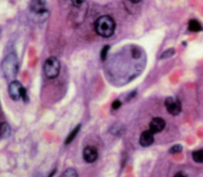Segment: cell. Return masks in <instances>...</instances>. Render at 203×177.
Segmentation results:
<instances>
[{"label":"cell","instance_id":"1","mask_svg":"<svg viewBox=\"0 0 203 177\" xmlns=\"http://www.w3.org/2000/svg\"><path fill=\"white\" fill-rule=\"evenodd\" d=\"M95 29L96 33L102 38H110L114 34L116 29V24L112 17L102 15L95 22Z\"/></svg>","mask_w":203,"mask_h":177},{"label":"cell","instance_id":"2","mask_svg":"<svg viewBox=\"0 0 203 177\" xmlns=\"http://www.w3.org/2000/svg\"><path fill=\"white\" fill-rule=\"evenodd\" d=\"M2 73L7 80H11L17 76L19 68V61L15 53H10L3 59L2 62Z\"/></svg>","mask_w":203,"mask_h":177},{"label":"cell","instance_id":"3","mask_svg":"<svg viewBox=\"0 0 203 177\" xmlns=\"http://www.w3.org/2000/svg\"><path fill=\"white\" fill-rule=\"evenodd\" d=\"M44 72L48 79H55L59 76L60 72V63L58 59L54 57H50L45 61Z\"/></svg>","mask_w":203,"mask_h":177},{"label":"cell","instance_id":"4","mask_svg":"<svg viewBox=\"0 0 203 177\" xmlns=\"http://www.w3.org/2000/svg\"><path fill=\"white\" fill-rule=\"evenodd\" d=\"M164 105L167 112L173 116L179 115L182 110V105L179 99H175L172 97H167L164 102Z\"/></svg>","mask_w":203,"mask_h":177},{"label":"cell","instance_id":"5","mask_svg":"<svg viewBox=\"0 0 203 177\" xmlns=\"http://www.w3.org/2000/svg\"><path fill=\"white\" fill-rule=\"evenodd\" d=\"M24 89L25 88H23L19 81H11L8 88L9 95L14 101H18L20 99H22V94Z\"/></svg>","mask_w":203,"mask_h":177},{"label":"cell","instance_id":"6","mask_svg":"<svg viewBox=\"0 0 203 177\" xmlns=\"http://www.w3.org/2000/svg\"><path fill=\"white\" fill-rule=\"evenodd\" d=\"M46 0H31L29 3V9L31 12L37 15H43L47 13Z\"/></svg>","mask_w":203,"mask_h":177},{"label":"cell","instance_id":"7","mask_svg":"<svg viewBox=\"0 0 203 177\" xmlns=\"http://www.w3.org/2000/svg\"><path fill=\"white\" fill-rule=\"evenodd\" d=\"M83 157L87 163H94V162L96 161L98 157V150L95 147L88 145V146L85 147L84 149H83Z\"/></svg>","mask_w":203,"mask_h":177},{"label":"cell","instance_id":"8","mask_svg":"<svg viewBox=\"0 0 203 177\" xmlns=\"http://www.w3.org/2000/svg\"><path fill=\"white\" fill-rule=\"evenodd\" d=\"M165 126L166 122L164 119L160 117H156L151 119V121L150 122L149 130H151L153 134H157V133L161 132L165 128Z\"/></svg>","mask_w":203,"mask_h":177},{"label":"cell","instance_id":"9","mask_svg":"<svg viewBox=\"0 0 203 177\" xmlns=\"http://www.w3.org/2000/svg\"><path fill=\"white\" fill-rule=\"evenodd\" d=\"M140 144L141 146L148 147L154 142V134L151 130H145L140 137Z\"/></svg>","mask_w":203,"mask_h":177},{"label":"cell","instance_id":"10","mask_svg":"<svg viewBox=\"0 0 203 177\" xmlns=\"http://www.w3.org/2000/svg\"><path fill=\"white\" fill-rule=\"evenodd\" d=\"M11 126L7 122H2L0 124V139H7L11 136Z\"/></svg>","mask_w":203,"mask_h":177},{"label":"cell","instance_id":"11","mask_svg":"<svg viewBox=\"0 0 203 177\" xmlns=\"http://www.w3.org/2000/svg\"><path fill=\"white\" fill-rule=\"evenodd\" d=\"M188 29H189L190 31L195 32V33L203 30V28L202 26H201V23H200L198 20H195V19H191V20L189 21V23H188Z\"/></svg>","mask_w":203,"mask_h":177},{"label":"cell","instance_id":"12","mask_svg":"<svg viewBox=\"0 0 203 177\" xmlns=\"http://www.w3.org/2000/svg\"><path fill=\"white\" fill-rule=\"evenodd\" d=\"M80 129H81V124H79V125L76 126V127H75V129H73V130L68 134V136L66 138L65 141H64V144H69L72 142V141H74L75 138H76V137L77 136V134L79 133Z\"/></svg>","mask_w":203,"mask_h":177},{"label":"cell","instance_id":"13","mask_svg":"<svg viewBox=\"0 0 203 177\" xmlns=\"http://www.w3.org/2000/svg\"><path fill=\"white\" fill-rule=\"evenodd\" d=\"M110 131L113 135L121 136V134H123V132H124V128H123V126L119 125V124H115L112 127H110Z\"/></svg>","mask_w":203,"mask_h":177},{"label":"cell","instance_id":"14","mask_svg":"<svg viewBox=\"0 0 203 177\" xmlns=\"http://www.w3.org/2000/svg\"><path fill=\"white\" fill-rule=\"evenodd\" d=\"M192 158L196 163H203V149H198L193 152Z\"/></svg>","mask_w":203,"mask_h":177},{"label":"cell","instance_id":"15","mask_svg":"<svg viewBox=\"0 0 203 177\" xmlns=\"http://www.w3.org/2000/svg\"><path fill=\"white\" fill-rule=\"evenodd\" d=\"M60 177H78V172L75 169L69 168L63 172Z\"/></svg>","mask_w":203,"mask_h":177},{"label":"cell","instance_id":"16","mask_svg":"<svg viewBox=\"0 0 203 177\" xmlns=\"http://www.w3.org/2000/svg\"><path fill=\"white\" fill-rule=\"evenodd\" d=\"M175 54V49L174 48H169V49L166 50L165 52H164L162 53L160 58L161 59H167L169 58V57H171L172 56Z\"/></svg>","mask_w":203,"mask_h":177},{"label":"cell","instance_id":"17","mask_svg":"<svg viewBox=\"0 0 203 177\" xmlns=\"http://www.w3.org/2000/svg\"><path fill=\"white\" fill-rule=\"evenodd\" d=\"M182 146L181 145V144H175V145H173V146L170 149V150H169V153H171V154L179 153H180V152H182Z\"/></svg>","mask_w":203,"mask_h":177},{"label":"cell","instance_id":"18","mask_svg":"<svg viewBox=\"0 0 203 177\" xmlns=\"http://www.w3.org/2000/svg\"><path fill=\"white\" fill-rule=\"evenodd\" d=\"M109 49H110V46L109 45H106L102 48L101 51V59L102 60H105L106 59L107 57V53H108Z\"/></svg>","mask_w":203,"mask_h":177},{"label":"cell","instance_id":"19","mask_svg":"<svg viewBox=\"0 0 203 177\" xmlns=\"http://www.w3.org/2000/svg\"><path fill=\"white\" fill-rule=\"evenodd\" d=\"M121 106V103L120 100L117 99V100H114V101L113 102L112 108L114 109V110H117V109L120 108Z\"/></svg>","mask_w":203,"mask_h":177},{"label":"cell","instance_id":"20","mask_svg":"<svg viewBox=\"0 0 203 177\" xmlns=\"http://www.w3.org/2000/svg\"><path fill=\"white\" fill-rule=\"evenodd\" d=\"M71 1L76 7H81L83 4V3L85 2V0H71Z\"/></svg>","mask_w":203,"mask_h":177},{"label":"cell","instance_id":"21","mask_svg":"<svg viewBox=\"0 0 203 177\" xmlns=\"http://www.w3.org/2000/svg\"><path fill=\"white\" fill-rule=\"evenodd\" d=\"M173 177H187V176H186V175L184 173V172H178V173H176Z\"/></svg>","mask_w":203,"mask_h":177},{"label":"cell","instance_id":"22","mask_svg":"<svg viewBox=\"0 0 203 177\" xmlns=\"http://www.w3.org/2000/svg\"><path fill=\"white\" fill-rule=\"evenodd\" d=\"M131 3H133L134 4H136V3H141L142 0H129Z\"/></svg>","mask_w":203,"mask_h":177},{"label":"cell","instance_id":"23","mask_svg":"<svg viewBox=\"0 0 203 177\" xmlns=\"http://www.w3.org/2000/svg\"><path fill=\"white\" fill-rule=\"evenodd\" d=\"M38 177H43V176H38Z\"/></svg>","mask_w":203,"mask_h":177}]
</instances>
